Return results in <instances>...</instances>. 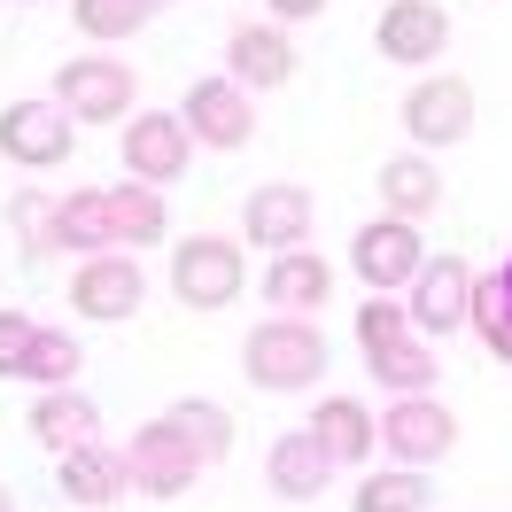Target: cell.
<instances>
[{
  "instance_id": "1",
  "label": "cell",
  "mask_w": 512,
  "mask_h": 512,
  "mask_svg": "<svg viewBox=\"0 0 512 512\" xmlns=\"http://www.w3.org/2000/svg\"><path fill=\"white\" fill-rule=\"evenodd\" d=\"M256 388H311L326 381V334L303 319H264L249 334V350H241Z\"/></svg>"
},
{
  "instance_id": "2",
  "label": "cell",
  "mask_w": 512,
  "mask_h": 512,
  "mask_svg": "<svg viewBox=\"0 0 512 512\" xmlns=\"http://www.w3.org/2000/svg\"><path fill=\"white\" fill-rule=\"evenodd\" d=\"M210 458L171 427V412L163 419H148L140 435H132V450H125V474H132V489H148V497H179V489H194V474H202Z\"/></svg>"
},
{
  "instance_id": "3",
  "label": "cell",
  "mask_w": 512,
  "mask_h": 512,
  "mask_svg": "<svg viewBox=\"0 0 512 512\" xmlns=\"http://www.w3.org/2000/svg\"><path fill=\"white\" fill-rule=\"evenodd\" d=\"M171 295H179L187 311H225V303L241 295V249L218 241V233L187 241V249L171 256Z\"/></svg>"
},
{
  "instance_id": "4",
  "label": "cell",
  "mask_w": 512,
  "mask_h": 512,
  "mask_svg": "<svg viewBox=\"0 0 512 512\" xmlns=\"http://www.w3.org/2000/svg\"><path fill=\"white\" fill-rule=\"evenodd\" d=\"M0 148H8V163H32V171L63 163L70 148H78L70 109L63 101H8V109H0Z\"/></svg>"
},
{
  "instance_id": "5",
  "label": "cell",
  "mask_w": 512,
  "mask_h": 512,
  "mask_svg": "<svg viewBox=\"0 0 512 512\" xmlns=\"http://www.w3.org/2000/svg\"><path fill=\"white\" fill-rule=\"evenodd\" d=\"M132 86H140V70L109 63V55H86V63H63V70H55V94H63V109H70V117H86V125L125 117V109H132Z\"/></svg>"
},
{
  "instance_id": "6",
  "label": "cell",
  "mask_w": 512,
  "mask_h": 512,
  "mask_svg": "<svg viewBox=\"0 0 512 512\" xmlns=\"http://www.w3.org/2000/svg\"><path fill=\"white\" fill-rule=\"evenodd\" d=\"M404 132H412L419 148H450V140H466L474 132V86L466 78H427L404 94Z\"/></svg>"
},
{
  "instance_id": "7",
  "label": "cell",
  "mask_w": 512,
  "mask_h": 512,
  "mask_svg": "<svg viewBox=\"0 0 512 512\" xmlns=\"http://www.w3.org/2000/svg\"><path fill=\"white\" fill-rule=\"evenodd\" d=\"M373 39H381V55L388 63H435L443 55V39H450V16H443V0H388L381 8V24H373Z\"/></svg>"
},
{
  "instance_id": "8",
  "label": "cell",
  "mask_w": 512,
  "mask_h": 512,
  "mask_svg": "<svg viewBox=\"0 0 512 512\" xmlns=\"http://www.w3.org/2000/svg\"><path fill=\"white\" fill-rule=\"evenodd\" d=\"M140 295H148V280H140V264L132 256H86L78 264V280H70V303H78V319H132L140 311Z\"/></svg>"
},
{
  "instance_id": "9",
  "label": "cell",
  "mask_w": 512,
  "mask_h": 512,
  "mask_svg": "<svg viewBox=\"0 0 512 512\" xmlns=\"http://www.w3.org/2000/svg\"><path fill=\"white\" fill-rule=\"evenodd\" d=\"M350 264H357V280L381 295V288H404V280H419L427 249H419V233H412L404 218H381V225H365V233H357Z\"/></svg>"
},
{
  "instance_id": "10",
  "label": "cell",
  "mask_w": 512,
  "mask_h": 512,
  "mask_svg": "<svg viewBox=\"0 0 512 512\" xmlns=\"http://www.w3.org/2000/svg\"><path fill=\"white\" fill-rule=\"evenodd\" d=\"M194 156V132L179 125V117H163V109H140L125 132V171L132 179H148V187H163V179H179Z\"/></svg>"
},
{
  "instance_id": "11",
  "label": "cell",
  "mask_w": 512,
  "mask_h": 512,
  "mask_svg": "<svg viewBox=\"0 0 512 512\" xmlns=\"http://www.w3.org/2000/svg\"><path fill=\"white\" fill-rule=\"evenodd\" d=\"M179 125H187L202 148H241V140L256 132V117H249V94H241L233 78H202V86H187Z\"/></svg>"
},
{
  "instance_id": "12",
  "label": "cell",
  "mask_w": 512,
  "mask_h": 512,
  "mask_svg": "<svg viewBox=\"0 0 512 512\" xmlns=\"http://www.w3.org/2000/svg\"><path fill=\"white\" fill-rule=\"evenodd\" d=\"M450 443H458V419L443 404H427V396H404L381 419V450H396L404 466H435V458H450Z\"/></svg>"
},
{
  "instance_id": "13",
  "label": "cell",
  "mask_w": 512,
  "mask_h": 512,
  "mask_svg": "<svg viewBox=\"0 0 512 512\" xmlns=\"http://www.w3.org/2000/svg\"><path fill=\"white\" fill-rule=\"evenodd\" d=\"M466 303H474V272L443 256V264H419L412 280V326L419 334H458L466 326Z\"/></svg>"
},
{
  "instance_id": "14",
  "label": "cell",
  "mask_w": 512,
  "mask_h": 512,
  "mask_svg": "<svg viewBox=\"0 0 512 512\" xmlns=\"http://www.w3.org/2000/svg\"><path fill=\"white\" fill-rule=\"evenodd\" d=\"M63 497L70 505H117L125 497V450H109V443H86V450H63Z\"/></svg>"
},
{
  "instance_id": "15",
  "label": "cell",
  "mask_w": 512,
  "mask_h": 512,
  "mask_svg": "<svg viewBox=\"0 0 512 512\" xmlns=\"http://www.w3.org/2000/svg\"><path fill=\"white\" fill-rule=\"evenodd\" d=\"M241 225H249L256 249H295V241L311 233V194L303 187H256Z\"/></svg>"
},
{
  "instance_id": "16",
  "label": "cell",
  "mask_w": 512,
  "mask_h": 512,
  "mask_svg": "<svg viewBox=\"0 0 512 512\" xmlns=\"http://www.w3.org/2000/svg\"><path fill=\"white\" fill-rule=\"evenodd\" d=\"M225 63H233V78H241V86H288V78H295V47H288V32H280V24H241Z\"/></svg>"
},
{
  "instance_id": "17",
  "label": "cell",
  "mask_w": 512,
  "mask_h": 512,
  "mask_svg": "<svg viewBox=\"0 0 512 512\" xmlns=\"http://www.w3.org/2000/svg\"><path fill=\"white\" fill-rule=\"evenodd\" d=\"M264 474H272V489H280V497H319L326 474H334V450L303 427V435H280V443H272Z\"/></svg>"
},
{
  "instance_id": "18",
  "label": "cell",
  "mask_w": 512,
  "mask_h": 512,
  "mask_svg": "<svg viewBox=\"0 0 512 512\" xmlns=\"http://www.w3.org/2000/svg\"><path fill=\"white\" fill-rule=\"evenodd\" d=\"M32 435L47 450H86V443H101V412L86 396H70V388H47L32 404Z\"/></svg>"
},
{
  "instance_id": "19",
  "label": "cell",
  "mask_w": 512,
  "mask_h": 512,
  "mask_svg": "<svg viewBox=\"0 0 512 512\" xmlns=\"http://www.w3.org/2000/svg\"><path fill=\"white\" fill-rule=\"evenodd\" d=\"M381 202H388V218H427L435 202H443V179H435V163L427 156H388L381 163Z\"/></svg>"
},
{
  "instance_id": "20",
  "label": "cell",
  "mask_w": 512,
  "mask_h": 512,
  "mask_svg": "<svg viewBox=\"0 0 512 512\" xmlns=\"http://www.w3.org/2000/svg\"><path fill=\"white\" fill-rule=\"evenodd\" d=\"M264 295H272L280 311H311V303H326V295H334V264H326V256L288 249L272 272H264Z\"/></svg>"
},
{
  "instance_id": "21",
  "label": "cell",
  "mask_w": 512,
  "mask_h": 512,
  "mask_svg": "<svg viewBox=\"0 0 512 512\" xmlns=\"http://www.w3.org/2000/svg\"><path fill=\"white\" fill-rule=\"evenodd\" d=\"M311 435H319V443L334 450V466H357L365 450L381 443V435H373V412H365L357 396H326V404H319V419H311Z\"/></svg>"
},
{
  "instance_id": "22",
  "label": "cell",
  "mask_w": 512,
  "mask_h": 512,
  "mask_svg": "<svg viewBox=\"0 0 512 512\" xmlns=\"http://www.w3.org/2000/svg\"><path fill=\"white\" fill-rule=\"evenodd\" d=\"M466 326H474L481 342H489V357H505V365H512V280H505V272H489V280H474V303H466Z\"/></svg>"
},
{
  "instance_id": "23",
  "label": "cell",
  "mask_w": 512,
  "mask_h": 512,
  "mask_svg": "<svg viewBox=\"0 0 512 512\" xmlns=\"http://www.w3.org/2000/svg\"><path fill=\"white\" fill-rule=\"evenodd\" d=\"M55 241L63 249H109L117 233H109V187H86L70 194V202H55Z\"/></svg>"
},
{
  "instance_id": "24",
  "label": "cell",
  "mask_w": 512,
  "mask_h": 512,
  "mask_svg": "<svg viewBox=\"0 0 512 512\" xmlns=\"http://www.w3.org/2000/svg\"><path fill=\"white\" fill-rule=\"evenodd\" d=\"M163 194L148 187H109V233L117 241H132V249H148V241H163Z\"/></svg>"
},
{
  "instance_id": "25",
  "label": "cell",
  "mask_w": 512,
  "mask_h": 512,
  "mask_svg": "<svg viewBox=\"0 0 512 512\" xmlns=\"http://www.w3.org/2000/svg\"><path fill=\"white\" fill-rule=\"evenodd\" d=\"M435 505V481L419 474H373L365 481V489H357V512H427Z\"/></svg>"
},
{
  "instance_id": "26",
  "label": "cell",
  "mask_w": 512,
  "mask_h": 512,
  "mask_svg": "<svg viewBox=\"0 0 512 512\" xmlns=\"http://www.w3.org/2000/svg\"><path fill=\"white\" fill-rule=\"evenodd\" d=\"M78 365H86V357H78V342L39 326L32 350H24V373H16V381H47V388H63V381H78Z\"/></svg>"
},
{
  "instance_id": "27",
  "label": "cell",
  "mask_w": 512,
  "mask_h": 512,
  "mask_svg": "<svg viewBox=\"0 0 512 512\" xmlns=\"http://www.w3.org/2000/svg\"><path fill=\"white\" fill-rule=\"evenodd\" d=\"M70 16H78V32H86V39H132L156 8H148V0H78Z\"/></svg>"
},
{
  "instance_id": "28",
  "label": "cell",
  "mask_w": 512,
  "mask_h": 512,
  "mask_svg": "<svg viewBox=\"0 0 512 512\" xmlns=\"http://www.w3.org/2000/svg\"><path fill=\"white\" fill-rule=\"evenodd\" d=\"M365 365H373V373H381L388 388H404V396H419V388L435 381V357L419 350L412 334H404V342H388V350H373V357H365Z\"/></svg>"
},
{
  "instance_id": "29",
  "label": "cell",
  "mask_w": 512,
  "mask_h": 512,
  "mask_svg": "<svg viewBox=\"0 0 512 512\" xmlns=\"http://www.w3.org/2000/svg\"><path fill=\"white\" fill-rule=\"evenodd\" d=\"M171 427H179L202 458H225V450H233V419H225L218 404H194L187 396V404H171Z\"/></svg>"
},
{
  "instance_id": "30",
  "label": "cell",
  "mask_w": 512,
  "mask_h": 512,
  "mask_svg": "<svg viewBox=\"0 0 512 512\" xmlns=\"http://www.w3.org/2000/svg\"><path fill=\"white\" fill-rule=\"evenodd\" d=\"M404 326H412V311H396L388 295H373V303L357 311V350L373 357V350H388V342H404Z\"/></svg>"
},
{
  "instance_id": "31",
  "label": "cell",
  "mask_w": 512,
  "mask_h": 512,
  "mask_svg": "<svg viewBox=\"0 0 512 512\" xmlns=\"http://www.w3.org/2000/svg\"><path fill=\"white\" fill-rule=\"evenodd\" d=\"M32 334H39V326L24 319V311H0V373H8V381L24 373V350H32Z\"/></svg>"
},
{
  "instance_id": "32",
  "label": "cell",
  "mask_w": 512,
  "mask_h": 512,
  "mask_svg": "<svg viewBox=\"0 0 512 512\" xmlns=\"http://www.w3.org/2000/svg\"><path fill=\"white\" fill-rule=\"evenodd\" d=\"M16 225H24L32 249H47V241H55V202H47V194H24V202H16Z\"/></svg>"
},
{
  "instance_id": "33",
  "label": "cell",
  "mask_w": 512,
  "mask_h": 512,
  "mask_svg": "<svg viewBox=\"0 0 512 512\" xmlns=\"http://www.w3.org/2000/svg\"><path fill=\"white\" fill-rule=\"evenodd\" d=\"M319 8H326V0H272V16H288V24H295V16H319Z\"/></svg>"
},
{
  "instance_id": "34",
  "label": "cell",
  "mask_w": 512,
  "mask_h": 512,
  "mask_svg": "<svg viewBox=\"0 0 512 512\" xmlns=\"http://www.w3.org/2000/svg\"><path fill=\"white\" fill-rule=\"evenodd\" d=\"M0 512H16V489H8V481H0Z\"/></svg>"
},
{
  "instance_id": "35",
  "label": "cell",
  "mask_w": 512,
  "mask_h": 512,
  "mask_svg": "<svg viewBox=\"0 0 512 512\" xmlns=\"http://www.w3.org/2000/svg\"><path fill=\"white\" fill-rule=\"evenodd\" d=\"M148 8H163V0H148Z\"/></svg>"
},
{
  "instance_id": "36",
  "label": "cell",
  "mask_w": 512,
  "mask_h": 512,
  "mask_svg": "<svg viewBox=\"0 0 512 512\" xmlns=\"http://www.w3.org/2000/svg\"><path fill=\"white\" fill-rule=\"evenodd\" d=\"M505 280H512V264H505Z\"/></svg>"
}]
</instances>
